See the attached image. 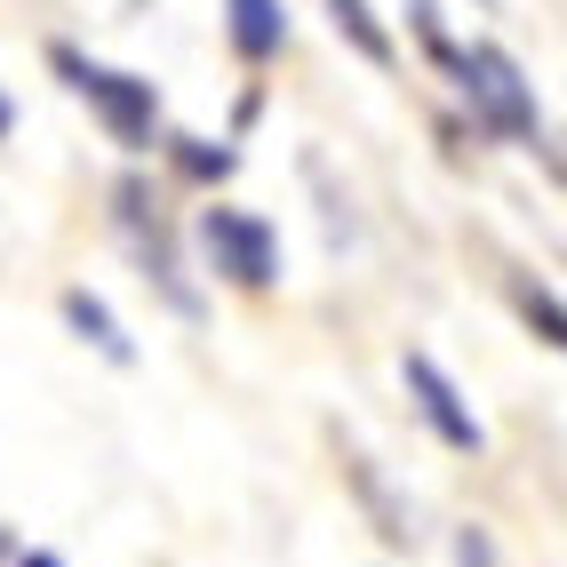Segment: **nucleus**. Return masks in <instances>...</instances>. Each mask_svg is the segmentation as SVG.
<instances>
[{
    "instance_id": "1",
    "label": "nucleus",
    "mask_w": 567,
    "mask_h": 567,
    "mask_svg": "<svg viewBox=\"0 0 567 567\" xmlns=\"http://www.w3.org/2000/svg\"><path fill=\"white\" fill-rule=\"evenodd\" d=\"M447 72H456V89L472 104V128L496 136V144H527V153H544L551 168V144H544V112H536V89H527V72L512 64V49L496 41H472L447 56Z\"/></svg>"
},
{
    "instance_id": "2",
    "label": "nucleus",
    "mask_w": 567,
    "mask_h": 567,
    "mask_svg": "<svg viewBox=\"0 0 567 567\" xmlns=\"http://www.w3.org/2000/svg\"><path fill=\"white\" fill-rule=\"evenodd\" d=\"M49 64H56V81L112 128L121 153H153V136H161V89L153 81H136V72H121V64H96V56L72 49V41H56Z\"/></svg>"
},
{
    "instance_id": "3",
    "label": "nucleus",
    "mask_w": 567,
    "mask_h": 567,
    "mask_svg": "<svg viewBox=\"0 0 567 567\" xmlns=\"http://www.w3.org/2000/svg\"><path fill=\"white\" fill-rule=\"evenodd\" d=\"M112 224H121L128 256L144 264V280L161 288V305H168L176 320H200L208 305H200V288L184 280V256H176V224L161 216V200H153V184H144V176H121V184H112Z\"/></svg>"
},
{
    "instance_id": "4",
    "label": "nucleus",
    "mask_w": 567,
    "mask_h": 567,
    "mask_svg": "<svg viewBox=\"0 0 567 567\" xmlns=\"http://www.w3.org/2000/svg\"><path fill=\"white\" fill-rule=\"evenodd\" d=\"M200 256L233 288H272L280 280V233L256 208H200Z\"/></svg>"
},
{
    "instance_id": "5",
    "label": "nucleus",
    "mask_w": 567,
    "mask_h": 567,
    "mask_svg": "<svg viewBox=\"0 0 567 567\" xmlns=\"http://www.w3.org/2000/svg\"><path fill=\"white\" fill-rule=\"evenodd\" d=\"M400 384H408V400H415V415L440 432V447H456V456H480L487 447V432H480V415L464 408V392L447 384V368L432 360V352H408L400 360Z\"/></svg>"
},
{
    "instance_id": "6",
    "label": "nucleus",
    "mask_w": 567,
    "mask_h": 567,
    "mask_svg": "<svg viewBox=\"0 0 567 567\" xmlns=\"http://www.w3.org/2000/svg\"><path fill=\"white\" fill-rule=\"evenodd\" d=\"M224 32H233V56L240 64H272L280 49H288V9L280 0H224Z\"/></svg>"
},
{
    "instance_id": "7",
    "label": "nucleus",
    "mask_w": 567,
    "mask_h": 567,
    "mask_svg": "<svg viewBox=\"0 0 567 567\" xmlns=\"http://www.w3.org/2000/svg\"><path fill=\"white\" fill-rule=\"evenodd\" d=\"M64 328L81 336V344H96L112 368H136V344H128V328L112 320V305H104V296H89V288H64Z\"/></svg>"
},
{
    "instance_id": "8",
    "label": "nucleus",
    "mask_w": 567,
    "mask_h": 567,
    "mask_svg": "<svg viewBox=\"0 0 567 567\" xmlns=\"http://www.w3.org/2000/svg\"><path fill=\"white\" fill-rule=\"evenodd\" d=\"M168 144V161H176V176L184 184H224V176H233L240 168V153H233V144H208V136H193V128H176V136H161Z\"/></svg>"
},
{
    "instance_id": "9",
    "label": "nucleus",
    "mask_w": 567,
    "mask_h": 567,
    "mask_svg": "<svg viewBox=\"0 0 567 567\" xmlns=\"http://www.w3.org/2000/svg\"><path fill=\"white\" fill-rule=\"evenodd\" d=\"M344 472H352V487H360V504L375 512V527H384V544H415V512H408V504L392 496L384 480H375V464H360V456H352Z\"/></svg>"
},
{
    "instance_id": "10",
    "label": "nucleus",
    "mask_w": 567,
    "mask_h": 567,
    "mask_svg": "<svg viewBox=\"0 0 567 567\" xmlns=\"http://www.w3.org/2000/svg\"><path fill=\"white\" fill-rule=\"evenodd\" d=\"M328 24L344 32V41H352L368 64H392V56H400V49H392V32L375 24V9H368V0H328Z\"/></svg>"
},
{
    "instance_id": "11",
    "label": "nucleus",
    "mask_w": 567,
    "mask_h": 567,
    "mask_svg": "<svg viewBox=\"0 0 567 567\" xmlns=\"http://www.w3.org/2000/svg\"><path fill=\"white\" fill-rule=\"evenodd\" d=\"M519 312H527V320H536V336H544V344H551V352L567 344V320H559V305H551V296H544V288H527V280H519Z\"/></svg>"
},
{
    "instance_id": "12",
    "label": "nucleus",
    "mask_w": 567,
    "mask_h": 567,
    "mask_svg": "<svg viewBox=\"0 0 567 567\" xmlns=\"http://www.w3.org/2000/svg\"><path fill=\"white\" fill-rule=\"evenodd\" d=\"M456 567H504L496 536H487V527H456Z\"/></svg>"
},
{
    "instance_id": "13",
    "label": "nucleus",
    "mask_w": 567,
    "mask_h": 567,
    "mask_svg": "<svg viewBox=\"0 0 567 567\" xmlns=\"http://www.w3.org/2000/svg\"><path fill=\"white\" fill-rule=\"evenodd\" d=\"M408 17H415V41H424V49H432L440 64L456 56V41H447V32H440V9H432V0H408Z\"/></svg>"
},
{
    "instance_id": "14",
    "label": "nucleus",
    "mask_w": 567,
    "mask_h": 567,
    "mask_svg": "<svg viewBox=\"0 0 567 567\" xmlns=\"http://www.w3.org/2000/svg\"><path fill=\"white\" fill-rule=\"evenodd\" d=\"M9 559H17V551H9ZM17 567H64V559H56V551H24Z\"/></svg>"
},
{
    "instance_id": "15",
    "label": "nucleus",
    "mask_w": 567,
    "mask_h": 567,
    "mask_svg": "<svg viewBox=\"0 0 567 567\" xmlns=\"http://www.w3.org/2000/svg\"><path fill=\"white\" fill-rule=\"evenodd\" d=\"M9 128H17V104H9V96H0V136H9Z\"/></svg>"
},
{
    "instance_id": "16",
    "label": "nucleus",
    "mask_w": 567,
    "mask_h": 567,
    "mask_svg": "<svg viewBox=\"0 0 567 567\" xmlns=\"http://www.w3.org/2000/svg\"><path fill=\"white\" fill-rule=\"evenodd\" d=\"M9 551H17V536H9V527H0V559H9Z\"/></svg>"
}]
</instances>
